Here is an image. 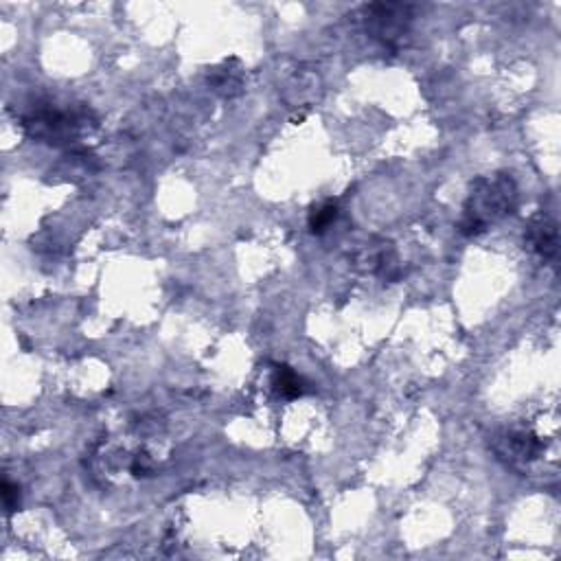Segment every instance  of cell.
Segmentation results:
<instances>
[{
    "instance_id": "obj_1",
    "label": "cell",
    "mask_w": 561,
    "mask_h": 561,
    "mask_svg": "<svg viewBox=\"0 0 561 561\" xmlns=\"http://www.w3.org/2000/svg\"><path fill=\"white\" fill-rule=\"evenodd\" d=\"M520 193L511 174L480 176L469 187L463 206L459 231L465 237H476L489 231V226L505 220L518 209Z\"/></svg>"
},
{
    "instance_id": "obj_2",
    "label": "cell",
    "mask_w": 561,
    "mask_h": 561,
    "mask_svg": "<svg viewBox=\"0 0 561 561\" xmlns=\"http://www.w3.org/2000/svg\"><path fill=\"white\" fill-rule=\"evenodd\" d=\"M93 114L90 110H71V108H57L53 103H33L31 110L22 117V128L31 139L49 143V145H71L79 139Z\"/></svg>"
},
{
    "instance_id": "obj_3",
    "label": "cell",
    "mask_w": 561,
    "mask_h": 561,
    "mask_svg": "<svg viewBox=\"0 0 561 561\" xmlns=\"http://www.w3.org/2000/svg\"><path fill=\"white\" fill-rule=\"evenodd\" d=\"M417 7L408 3H369L360 9L366 33L388 49H399L408 40Z\"/></svg>"
},
{
    "instance_id": "obj_4",
    "label": "cell",
    "mask_w": 561,
    "mask_h": 561,
    "mask_svg": "<svg viewBox=\"0 0 561 561\" xmlns=\"http://www.w3.org/2000/svg\"><path fill=\"white\" fill-rule=\"evenodd\" d=\"M494 450L498 459L505 461L507 465H526L540 459L544 450V443L535 437L533 432H522V430H509L502 432L494 439Z\"/></svg>"
},
{
    "instance_id": "obj_5",
    "label": "cell",
    "mask_w": 561,
    "mask_h": 561,
    "mask_svg": "<svg viewBox=\"0 0 561 561\" xmlns=\"http://www.w3.org/2000/svg\"><path fill=\"white\" fill-rule=\"evenodd\" d=\"M524 242L529 246V250L537 257H542L544 261H551L557 257L559 250V228L557 222L551 215H546L544 211L537 213L533 220L526 226Z\"/></svg>"
},
{
    "instance_id": "obj_6",
    "label": "cell",
    "mask_w": 561,
    "mask_h": 561,
    "mask_svg": "<svg viewBox=\"0 0 561 561\" xmlns=\"http://www.w3.org/2000/svg\"><path fill=\"white\" fill-rule=\"evenodd\" d=\"M209 84L217 95L226 99L237 97L244 86V71L237 60H226L222 66H215L209 73Z\"/></svg>"
},
{
    "instance_id": "obj_7",
    "label": "cell",
    "mask_w": 561,
    "mask_h": 561,
    "mask_svg": "<svg viewBox=\"0 0 561 561\" xmlns=\"http://www.w3.org/2000/svg\"><path fill=\"white\" fill-rule=\"evenodd\" d=\"M272 384H274V391L285 399H296L305 393L303 377L296 371H292L290 366H277V371H274V377H272Z\"/></svg>"
},
{
    "instance_id": "obj_8",
    "label": "cell",
    "mask_w": 561,
    "mask_h": 561,
    "mask_svg": "<svg viewBox=\"0 0 561 561\" xmlns=\"http://www.w3.org/2000/svg\"><path fill=\"white\" fill-rule=\"evenodd\" d=\"M338 217V204L336 202H320L316 204L312 213H309V228H312V233L316 235H323L327 228L336 222Z\"/></svg>"
},
{
    "instance_id": "obj_9",
    "label": "cell",
    "mask_w": 561,
    "mask_h": 561,
    "mask_svg": "<svg viewBox=\"0 0 561 561\" xmlns=\"http://www.w3.org/2000/svg\"><path fill=\"white\" fill-rule=\"evenodd\" d=\"M18 491H20L18 485L5 480V483H3V505H5L7 513L18 509V505H20V494H18Z\"/></svg>"
}]
</instances>
